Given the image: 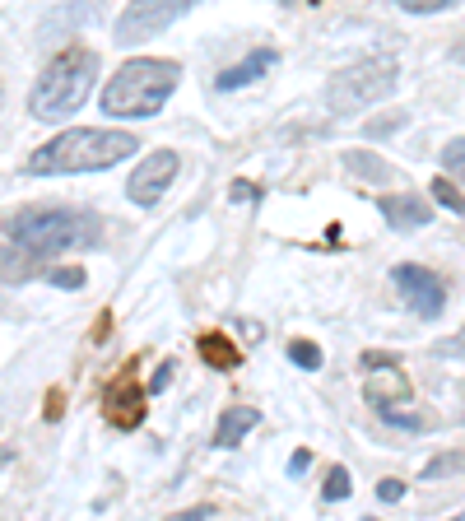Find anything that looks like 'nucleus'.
Wrapping results in <instances>:
<instances>
[{
	"label": "nucleus",
	"mask_w": 465,
	"mask_h": 521,
	"mask_svg": "<svg viewBox=\"0 0 465 521\" xmlns=\"http://www.w3.org/2000/svg\"><path fill=\"white\" fill-rule=\"evenodd\" d=\"M405 112H391V117H382V121H368V126H363V135H368V140H386V135H396V131H405Z\"/></svg>",
	"instance_id": "6ab92c4d"
},
{
	"label": "nucleus",
	"mask_w": 465,
	"mask_h": 521,
	"mask_svg": "<svg viewBox=\"0 0 465 521\" xmlns=\"http://www.w3.org/2000/svg\"><path fill=\"white\" fill-rule=\"evenodd\" d=\"M47 280H52L56 289H80V284H84V270H80V266H66V270H52Z\"/></svg>",
	"instance_id": "b1692460"
},
{
	"label": "nucleus",
	"mask_w": 465,
	"mask_h": 521,
	"mask_svg": "<svg viewBox=\"0 0 465 521\" xmlns=\"http://www.w3.org/2000/svg\"><path fill=\"white\" fill-rule=\"evenodd\" d=\"M391 284H396L400 303H410L414 317L433 321L447 308V289H442V280L424 266H391Z\"/></svg>",
	"instance_id": "6e6552de"
},
{
	"label": "nucleus",
	"mask_w": 465,
	"mask_h": 521,
	"mask_svg": "<svg viewBox=\"0 0 465 521\" xmlns=\"http://www.w3.org/2000/svg\"><path fill=\"white\" fill-rule=\"evenodd\" d=\"M256 424H261V415H256V410H247V405H233V410H224V415H219V428H214V447H219V452H233V447H242V438H247Z\"/></svg>",
	"instance_id": "f8f14e48"
},
{
	"label": "nucleus",
	"mask_w": 465,
	"mask_h": 521,
	"mask_svg": "<svg viewBox=\"0 0 465 521\" xmlns=\"http://www.w3.org/2000/svg\"><path fill=\"white\" fill-rule=\"evenodd\" d=\"M168 521H210V508L200 503V508H186V512H173Z\"/></svg>",
	"instance_id": "bb28decb"
},
{
	"label": "nucleus",
	"mask_w": 465,
	"mask_h": 521,
	"mask_svg": "<svg viewBox=\"0 0 465 521\" xmlns=\"http://www.w3.org/2000/svg\"><path fill=\"white\" fill-rule=\"evenodd\" d=\"M177 80H182V66L177 61H159V56H135L107 80L103 89V112L121 121H145L159 117L168 98H173Z\"/></svg>",
	"instance_id": "7ed1b4c3"
},
{
	"label": "nucleus",
	"mask_w": 465,
	"mask_h": 521,
	"mask_svg": "<svg viewBox=\"0 0 465 521\" xmlns=\"http://www.w3.org/2000/svg\"><path fill=\"white\" fill-rule=\"evenodd\" d=\"M0 98H5V94H0Z\"/></svg>",
	"instance_id": "473e14b6"
},
{
	"label": "nucleus",
	"mask_w": 465,
	"mask_h": 521,
	"mask_svg": "<svg viewBox=\"0 0 465 521\" xmlns=\"http://www.w3.org/2000/svg\"><path fill=\"white\" fill-rule=\"evenodd\" d=\"M103 415L112 419L117 428H140V419H145V387H135V382H131V368L107 382Z\"/></svg>",
	"instance_id": "9d476101"
},
{
	"label": "nucleus",
	"mask_w": 465,
	"mask_h": 521,
	"mask_svg": "<svg viewBox=\"0 0 465 521\" xmlns=\"http://www.w3.org/2000/svg\"><path fill=\"white\" fill-rule=\"evenodd\" d=\"M289 359L298 363V368H307V373H317V368H321V349L307 345V340H293V345H289Z\"/></svg>",
	"instance_id": "412c9836"
},
{
	"label": "nucleus",
	"mask_w": 465,
	"mask_h": 521,
	"mask_svg": "<svg viewBox=\"0 0 465 521\" xmlns=\"http://www.w3.org/2000/svg\"><path fill=\"white\" fill-rule=\"evenodd\" d=\"M433 201L442 205V210H452V214H465V191H456L452 182H447V177H438V182H433Z\"/></svg>",
	"instance_id": "a211bd4d"
},
{
	"label": "nucleus",
	"mask_w": 465,
	"mask_h": 521,
	"mask_svg": "<svg viewBox=\"0 0 465 521\" xmlns=\"http://www.w3.org/2000/svg\"><path fill=\"white\" fill-rule=\"evenodd\" d=\"M321 498H326V503H340V498H349V470H345V466H331Z\"/></svg>",
	"instance_id": "aec40b11"
},
{
	"label": "nucleus",
	"mask_w": 465,
	"mask_h": 521,
	"mask_svg": "<svg viewBox=\"0 0 465 521\" xmlns=\"http://www.w3.org/2000/svg\"><path fill=\"white\" fill-rule=\"evenodd\" d=\"M465 470V452H442V456H433V461H424V480H447V475H461Z\"/></svg>",
	"instance_id": "f3484780"
},
{
	"label": "nucleus",
	"mask_w": 465,
	"mask_h": 521,
	"mask_svg": "<svg viewBox=\"0 0 465 521\" xmlns=\"http://www.w3.org/2000/svg\"><path fill=\"white\" fill-rule=\"evenodd\" d=\"M363 521H377V517H363Z\"/></svg>",
	"instance_id": "2f4dec72"
},
{
	"label": "nucleus",
	"mask_w": 465,
	"mask_h": 521,
	"mask_svg": "<svg viewBox=\"0 0 465 521\" xmlns=\"http://www.w3.org/2000/svg\"><path fill=\"white\" fill-rule=\"evenodd\" d=\"M452 61H465V33L456 38V47H452Z\"/></svg>",
	"instance_id": "c756f323"
},
{
	"label": "nucleus",
	"mask_w": 465,
	"mask_h": 521,
	"mask_svg": "<svg viewBox=\"0 0 465 521\" xmlns=\"http://www.w3.org/2000/svg\"><path fill=\"white\" fill-rule=\"evenodd\" d=\"M377 498H382V503H400V498H405V484H400V480H382V484H377Z\"/></svg>",
	"instance_id": "a878e982"
},
{
	"label": "nucleus",
	"mask_w": 465,
	"mask_h": 521,
	"mask_svg": "<svg viewBox=\"0 0 465 521\" xmlns=\"http://www.w3.org/2000/svg\"><path fill=\"white\" fill-rule=\"evenodd\" d=\"M135 135L131 131H103V126H80V131H61L56 140L38 145L28 154V173L33 177H52V173H103L117 168L121 159L135 154Z\"/></svg>",
	"instance_id": "f03ea898"
},
{
	"label": "nucleus",
	"mask_w": 465,
	"mask_h": 521,
	"mask_svg": "<svg viewBox=\"0 0 465 521\" xmlns=\"http://www.w3.org/2000/svg\"><path fill=\"white\" fill-rule=\"evenodd\" d=\"M442 168H447V182L461 191L465 187V135L447 140V149H442Z\"/></svg>",
	"instance_id": "2eb2a0df"
},
{
	"label": "nucleus",
	"mask_w": 465,
	"mask_h": 521,
	"mask_svg": "<svg viewBox=\"0 0 465 521\" xmlns=\"http://www.w3.org/2000/svg\"><path fill=\"white\" fill-rule=\"evenodd\" d=\"M14 247H24L28 256H56V252H80V247H98L103 242V224L89 210H70V205H24L10 214L5 224Z\"/></svg>",
	"instance_id": "f257e3e1"
},
{
	"label": "nucleus",
	"mask_w": 465,
	"mask_h": 521,
	"mask_svg": "<svg viewBox=\"0 0 465 521\" xmlns=\"http://www.w3.org/2000/svg\"><path fill=\"white\" fill-rule=\"evenodd\" d=\"M307 461H312V452H293V461H289V475H293V480H298V475L307 470Z\"/></svg>",
	"instance_id": "cd10ccee"
},
{
	"label": "nucleus",
	"mask_w": 465,
	"mask_h": 521,
	"mask_svg": "<svg viewBox=\"0 0 465 521\" xmlns=\"http://www.w3.org/2000/svg\"><path fill=\"white\" fill-rule=\"evenodd\" d=\"M410 377L400 373V368H377V373L363 382V401L377 410V415L386 419V424H400L405 433H419L424 428V419L410 415Z\"/></svg>",
	"instance_id": "423d86ee"
},
{
	"label": "nucleus",
	"mask_w": 465,
	"mask_h": 521,
	"mask_svg": "<svg viewBox=\"0 0 465 521\" xmlns=\"http://www.w3.org/2000/svg\"><path fill=\"white\" fill-rule=\"evenodd\" d=\"M93 75H98V52H89V47L56 52V61H47V70L33 84V98H28L33 117L38 121L75 117L93 94Z\"/></svg>",
	"instance_id": "20e7f679"
},
{
	"label": "nucleus",
	"mask_w": 465,
	"mask_h": 521,
	"mask_svg": "<svg viewBox=\"0 0 465 521\" xmlns=\"http://www.w3.org/2000/svg\"><path fill=\"white\" fill-rule=\"evenodd\" d=\"M400 84V66L396 61H363V66H349L340 70L331 84H326V107H331V117H354L363 107L382 103V98L396 94Z\"/></svg>",
	"instance_id": "39448f33"
},
{
	"label": "nucleus",
	"mask_w": 465,
	"mask_h": 521,
	"mask_svg": "<svg viewBox=\"0 0 465 521\" xmlns=\"http://www.w3.org/2000/svg\"><path fill=\"white\" fill-rule=\"evenodd\" d=\"M452 521H465V512H461V517H452Z\"/></svg>",
	"instance_id": "7c9ffc66"
},
{
	"label": "nucleus",
	"mask_w": 465,
	"mask_h": 521,
	"mask_svg": "<svg viewBox=\"0 0 465 521\" xmlns=\"http://www.w3.org/2000/svg\"><path fill=\"white\" fill-rule=\"evenodd\" d=\"M275 61H279L275 47H261V52H252L247 61H238V66H228L224 75L214 80V89H219V94H233V89H242V84H252L256 75H261V70H270Z\"/></svg>",
	"instance_id": "ddd939ff"
},
{
	"label": "nucleus",
	"mask_w": 465,
	"mask_h": 521,
	"mask_svg": "<svg viewBox=\"0 0 465 521\" xmlns=\"http://www.w3.org/2000/svg\"><path fill=\"white\" fill-rule=\"evenodd\" d=\"M377 205H382L386 224L396 233H414V228L428 224V201H419V196H382Z\"/></svg>",
	"instance_id": "9b49d317"
},
{
	"label": "nucleus",
	"mask_w": 465,
	"mask_h": 521,
	"mask_svg": "<svg viewBox=\"0 0 465 521\" xmlns=\"http://www.w3.org/2000/svg\"><path fill=\"white\" fill-rule=\"evenodd\" d=\"M200 359L210 363V368H219V373H228V368H238L242 363V354H238V345H233L228 335L210 331V335H200Z\"/></svg>",
	"instance_id": "4468645a"
},
{
	"label": "nucleus",
	"mask_w": 465,
	"mask_h": 521,
	"mask_svg": "<svg viewBox=\"0 0 465 521\" xmlns=\"http://www.w3.org/2000/svg\"><path fill=\"white\" fill-rule=\"evenodd\" d=\"M433 354H442V359H465V326L456 335H447V340H438Z\"/></svg>",
	"instance_id": "5701e85b"
},
{
	"label": "nucleus",
	"mask_w": 465,
	"mask_h": 521,
	"mask_svg": "<svg viewBox=\"0 0 465 521\" xmlns=\"http://www.w3.org/2000/svg\"><path fill=\"white\" fill-rule=\"evenodd\" d=\"M177 377V363H159V373L149 377V387H145V396H159V391H168V382Z\"/></svg>",
	"instance_id": "393cba45"
},
{
	"label": "nucleus",
	"mask_w": 465,
	"mask_h": 521,
	"mask_svg": "<svg viewBox=\"0 0 465 521\" xmlns=\"http://www.w3.org/2000/svg\"><path fill=\"white\" fill-rule=\"evenodd\" d=\"M256 187H247V182H233V201H252Z\"/></svg>",
	"instance_id": "c85d7f7f"
},
{
	"label": "nucleus",
	"mask_w": 465,
	"mask_h": 521,
	"mask_svg": "<svg viewBox=\"0 0 465 521\" xmlns=\"http://www.w3.org/2000/svg\"><path fill=\"white\" fill-rule=\"evenodd\" d=\"M405 14H442V10H452L456 0H396Z\"/></svg>",
	"instance_id": "4be33fe9"
},
{
	"label": "nucleus",
	"mask_w": 465,
	"mask_h": 521,
	"mask_svg": "<svg viewBox=\"0 0 465 521\" xmlns=\"http://www.w3.org/2000/svg\"><path fill=\"white\" fill-rule=\"evenodd\" d=\"M345 168H349V173H359V177H368V182H386V177H391V168H386L382 159H372V154H363V149L345 154Z\"/></svg>",
	"instance_id": "dca6fc26"
},
{
	"label": "nucleus",
	"mask_w": 465,
	"mask_h": 521,
	"mask_svg": "<svg viewBox=\"0 0 465 521\" xmlns=\"http://www.w3.org/2000/svg\"><path fill=\"white\" fill-rule=\"evenodd\" d=\"M186 10H191V0H145V5H131V10L117 19V42H121V47H131V42H149L154 33L173 28Z\"/></svg>",
	"instance_id": "0eeeda50"
},
{
	"label": "nucleus",
	"mask_w": 465,
	"mask_h": 521,
	"mask_svg": "<svg viewBox=\"0 0 465 521\" xmlns=\"http://www.w3.org/2000/svg\"><path fill=\"white\" fill-rule=\"evenodd\" d=\"M177 168H182V159H177L173 149L145 154V159H140V168L131 173V182H126V196H131L135 205H159V201H163V191L173 187Z\"/></svg>",
	"instance_id": "1a4fd4ad"
}]
</instances>
